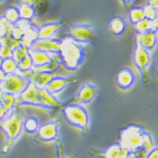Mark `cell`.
<instances>
[{
  "instance_id": "1",
  "label": "cell",
  "mask_w": 158,
  "mask_h": 158,
  "mask_svg": "<svg viewBox=\"0 0 158 158\" xmlns=\"http://www.w3.org/2000/svg\"><path fill=\"white\" fill-rule=\"evenodd\" d=\"M118 142L135 158L139 153L146 154L155 145V139L152 134L136 124H129L121 129Z\"/></svg>"
},
{
  "instance_id": "2",
  "label": "cell",
  "mask_w": 158,
  "mask_h": 158,
  "mask_svg": "<svg viewBox=\"0 0 158 158\" xmlns=\"http://www.w3.org/2000/svg\"><path fill=\"white\" fill-rule=\"evenodd\" d=\"M26 117L22 107L17 105L6 119L0 123V129L5 135V141L2 146L3 154L9 153L23 135V123Z\"/></svg>"
},
{
  "instance_id": "3",
  "label": "cell",
  "mask_w": 158,
  "mask_h": 158,
  "mask_svg": "<svg viewBox=\"0 0 158 158\" xmlns=\"http://www.w3.org/2000/svg\"><path fill=\"white\" fill-rule=\"evenodd\" d=\"M58 57L61 65L69 72L78 70L87 58L86 46L65 37L62 41Z\"/></svg>"
},
{
  "instance_id": "4",
  "label": "cell",
  "mask_w": 158,
  "mask_h": 158,
  "mask_svg": "<svg viewBox=\"0 0 158 158\" xmlns=\"http://www.w3.org/2000/svg\"><path fill=\"white\" fill-rule=\"evenodd\" d=\"M65 119L70 125L87 135L90 129V116L87 108L76 102H70L61 109Z\"/></svg>"
},
{
  "instance_id": "5",
  "label": "cell",
  "mask_w": 158,
  "mask_h": 158,
  "mask_svg": "<svg viewBox=\"0 0 158 158\" xmlns=\"http://www.w3.org/2000/svg\"><path fill=\"white\" fill-rule=\"evenodd\" d=\"M66 37L83 45H93L97 42L96 27L90 23H76L71 25L68 29Z\"/></svg>"
},
{
  "instance_id": "6",
  "label": "cell",
  "mask_w": 158,
  "mask_h": 158,
  "mask_svg": "<svg viewBox=\"0 0 158 158\" xmlns=\"http://www.w3.org/2000/svg\"><path fill=\"white\" fill-rule=\"evenodd\" d=\"M152 52L141 48L138 42H135L133 52V63L140 75V81L143 84H148L150 79V69L152 65Z\"/></svg>"
},
{
  "instance_id": "7",
  "label": "cell",
  "mask_w": 158,
  "mask_h": 158,
  "mask_svg": "<svg viewBox=\"0 0 158 158\" xmlns=\"http://www.w3.org/2000/svg\"><path fill=\"white\" fill-rule=\"evenodd\" d=\"M33 74L34 73L21 74L17 71L13 74H7L3 82L0 84V88L5 93L13 94L18 97L31 83Z\"/></svg>"
},
{
  "instance_id": "8",
  "label": "cell",
  "mask_w": 158,
  "mask_h": 158,
  "mask_svg": "<svg viewBox=\"0 0 158 158\" xmlns=\"http://www.w3.org/2000/svg\"><path fill=\"white\" fill-rule=\"evenodd\" d=\"M29 53L33 63V69L35 71L44 69H52L61 65V62L58 54L39 50L30 49Z\"/></svg>"
},
{
  "instance_id": "9",
  "label": "cell",
  "mask_w": 158,
  "mask_h": 158,
  "mask_svg": "<svg viewBox=\"0 0 158 158\" xmlns=\"http://www.w3.org/2000/svg\"><path fill=\"white\" fill-rule=\"evenodd\" d=\"M89 153L91 156L97 158H135L119 142L113 143L105 149L90 147L89 148Z\"/></svg>"
},
{
  "instance_id": "10",
  "label": "cell",
  "mask_w": 158,
  "mask_h": 158,
  "mask_svg": "<svg viewBox=\"0 0 158 158\" xmlns=\"http://www.w3.org/2000/svg\"><path fill=\"white\" fill-rule=\"evenodd\" d=\"M17 105L20 106H34L46 110L45 105L40 96V89L34 85L32 80L22 93L17 97Z\"/></svg>"
},
{
  "instance_id": "11",
  "label": "cell",
  "mask_w": 158,
  "mask_h": 158,
  "mask_svg": "<svg viewBox=\"0 0 158 158\" xmlns=\"http://www.w3.org/2000/svg\"><path fill=\"white\" fill-rule=\"evenodd\" d=\"M100 90L96 84L86 81L81 85V87L74 97V102L83 106L90 105L99 97Z\"/></svg>"
},
{
  "instance_id": "12",
  "label": "cell",
  "mask_w": 158,
  "mask_h": 158,
  "mask_svg": "<svg viewBox=\"0 0 158 158\" xmlns=\"http://www.w3.org/2000/svg\"><path fill=\"white\" fill-rule=\"evenodd\" d=\"M60 121L58 119H51L47 123L41 124L36 133L40 140L43 142H56L58 144L60 135Z\"/></svg>"
},
{
  "instance_id": "13",
  "label": "cell",
  "mask_w": 158,
  "mask_h": 158,
  "mask_svg": "<svg viewBox=\"0 0 158 158\" xmlns=\"http://www.w3.org/2000/svg\"><path fill=\"white\" fill-rule=\"evenodd\" d=\"M79 77L77 75H54L47 85L46 88L55 96L64 92L71 85L77 83Z\"/></svg>"
},
{
  "instance_id": "14",
  "label": "cell",
  "mask_w": 158,
  "mask_h": 158,
  "mask_svg": "<svg viewBox=\"0 0 158 158\" xmlns=\"http://www.w3.org/2000/svg\"><path fill=\"white\" fill-rule=\"evenodd\" d=\"M137 76L135 71L129 67H123L115 75V82L118 87L122 90L132 89L136 84Z\"/></svg>"
},
{
  "instance_id": "15",
  "label": "cell",
  "mask_w": 158,
  "mask_h": 158,
  "mask_svg": "<svg viewBox=\"0 0 158 158\" xmlns=\"http://www.w3.org/2000/svg\"><path fill=\"white\" fill-rule=\"evenodd\" d=\"M65 26H66V21L63 19L44 23L42 26H38V30H37L38 38L47 39L57 37L58 33L60 32Z\"/></svg>"
},
{
  "instance_id": "16",
  "label": "cell",
  "mask_w": 158,
  "mask_h": 158,
  "mask_svg": "<svg viewBox=\"0 0 158 158\" xmlns=\"http://www.w3.org/2000/svg\"><path fill=\"white\" fill-rule=\"evenodd\" d=\"M63 39L64 38L62 37L47 39L37 38L30 47V49H39V50L46 51L51 53L58 54Z\"/></svg>"
},
{
  "instance_id": "17",
  "label": "cell",
  "mask_w": 158,
  "mask_h": 158,
  "mask_svg": "<svg viewBox=\"0 0 158 158\" xmlns=\"http://www.w3.org/2000/svg\"><path fill=\"white\" fill-rule=\"evenodd\" d=\"M60 65L52 69H44L34 72L32 75V82L38 89H42L47 86L48 82L54 75H56Z\"/></svg>"
},
{
  "instance_id": "18",
  "label": "cell",
  "mask_w": 158,
  "mask_h": 158,
  "mask_svg": "<svg viewBox=\"0 0 158 158\" xmlns=\"http://www.w3.org/2000/svg\"><path fill=\"white\" fill-rule=\"evenodd\" d=\"M135 39L141 48L153 52L158 44V31L155 29L150 30L145 33L136 35Z\"/></svg>"
},
{
  "instance_id": "19",
  "label": "cell",
  "mask_w": 158,
  "mask_h": 158,
  "mask_svg": "<svg viewBox=\"0 0 158 158\" xmlns=\"http://www.w3.org/2000/svg\"><path fill=\"white\" fill-rule=\"evenodd\" d=\"M107 28L109 32L117 38H120L124 35L128 29V21L124 17L117 15L110 19L107 24Z\"/></svg>"
},
{
  "instance_id": "20",
  "label": "cell",
  "mask_w": 158,
  "mask_h": 158,
  "mask_svg": "<svg viewBox=\"0 0 158 158\" xmlns=\"http://www.w3.org/2000/svg\"><path fill=\"white\" fill-rule=\"evenodd\" d=\"M19 9V15L21 19H26L29 21H33L34 19L38 18V13L35 10V8L32 4L27 3H23L17 4Z\"/></svg>"
},
{
  "instance_id": "21",
  "label": "cell",
  "mask_w": 158,
  "mask_h": 158,
  "mask_svg": "<svg viewBox=\"0 0 158 158\" xmlns=\"http://www.w3.org/2000/svg\"><path fill=\"white\" fill-rule=\"evenodd\" d=\"M41 122L37 117L28 116L26 117L23 123V129L24 132L27 133L29 135H34L38 131L39 128L41 126Z\"/></svg>"
},
{
  "instance_id": "22",
  "label": "cell",
  "mask_w": 158,
  "mask_h": 158,
  "mask_svg": "<svg viewBox=\"0 0 158 158\" xmlns=\"http://www.w3.org/2000/svg\"><path fill=\"white\" fill-rule=\"evenodd\" d=\"M3 16L12 26H15L17 23L21 19L20 15H19V9H18L17 5L8 7L6 10H4Z\"/></svg>"
},
{
  "instance_id": "23",
  "label": "cell",
  "mask_w": 158,
  "mask_h": 158,
  "mask_svg": "<svg viewBox=\"0 0 158 158\" xmlns=\"http://www.w3.org/2000/svg\"><path fill=\"white\" fill-rule=\"evenodd\" d=\"M17 71L21 74H32L35 72V70L33 69L32 59L30 53L17 63Z\"/></svg>"
},
{
  "instance_id": "24",
  "label": "cell",
  "mask_w": 158,
  "mask_h": 158,
  "mask_svg": "<svg viewBox=\"0 0 158 158\" xmlns=\"http://www.w3.org/2000/svg\"><path fill=\"white\" fill-rule=\"evenodd\" d=\"M145 19L143 6H132L129 10V20L133 26Z\"/></svg>"
},
{
  "instance_id": "25",
  "label": "cell",
  "mask_w": 158,
  "mask_h": 158,
  "mask_svg": "<svg viewBox=\"0 0 158 158\" xmlns=\"http://www.w3.org/2000/svg\"><path fill=\"white\" fill-rule=\"evenodd\" d=\"M50 2H51V0H17V4L23 3L32 4L35 8V10L38 13V15L40 16L41 15L44 14L46 10L48 9V6Z\"/></svg>"
},
{
  "instance_id": "26",
  "label": "cell",
  "mask_w": 158,
  "mask_h": 158,
  "mask_svg": "<svg viewBox=\"0 0 158 158\" xmlns=\"http://www.w3.org/2000/svg\"><path fill=\"white\" fill-rule=\"evenodd\" d=\"M1 69L5 73V74H10L17 72V62L13 57L3 58L2 62Z\"/></svg>"
},
{
  "instance_id": "27",
  "label": "cell",
  "mask_w": 158,
  "mask_h": 158,
  "mask_svg": "<svg viewBox=\"0 0 158 158\" xmlns=\"http://www.w3.org/2000/svg\"><path fill=\"white\" fill-rule=\"evenodd\" d=\"M12 26L4 19L3 15H0V43L9 38Z\"/></svg>"
},
{
  "instance_id": "28",
  "label": "cell",
  "mask_w": 158,
  "mask_h": 158,
  "mask_svg": "<svg viewBox=\"0 0 158 158\" xmlns=\"http://www.w3.org/2000/svg\"><path fill=\"white\" fill-rule=\"evenodd\" d=\"M28 54H29V48L23 45L22 43H19L13 48L12 57L15 59L17 63L20 61L21 59H23L26 55Z\"/></svg>"
},
{
  "instance_id": "29",
  "label": "cell",
  "mask_w": 158,
  "mask_h": 158,
  "mask_svg": "<svg viewBox=\"0 0 158 158\" xmlns=\"http://www.w3.org/2000/svg\"><path fill=\"white\" fill-rule=\"evenodd\" d=\"M1 105L5 108V109L11 111L17 106V96L10 93H5L3 95V100L1 102Z\"/></svg>"
},
{
  "instance_id": "30",
  "label": "cell",
  "mask_w": 158,
  "mask_h": 158,
  "mask_svg": "<svg viewBox=\"0 0 158 158\" xmlns=\"http://www.w3.org/2000/svg\"><path fill=\"white\" fill-rule=\"evenodd\" d=\"M134 28L135 30L137 35L146 32V31H148L150 30L154 29L152 20L146 19V18L143 19L138 23H136L135 25H134Z\"/></svg>"
},
{
  "instance_id": "31",
  "label": "cell",
  "mask_w": 158,
  "mask_h": 158,
  "mask_svg": "<svg viewBox=\"0 0 158 158\" xmlns=\"http://www.w3.org/2000/svg\"><path fill=\"white\" fill-rule=\"evenodd\" d=\"M14 44L9 38L0 43V57L3 58L12 57Z\"/></svg>"
},
{
  "instance_id": "32",
  "label": "cell",
  "mask_w": 158,
  "mask_h": 158,
  "mask_svg": "<svg viewBox=\"0 0 158 158\" xmlns=\"http://www.w3.org/2000/svg\"><path fill=\"white\" fill-rule=\"evenodd\" d=\"M143 9H144V13H145V18L152 21L153 19L156 17V15L158 10L156 9L155 7H153L148 3H145V5L143 6Z\"/></svg>"
},
{
  "instance_id": "33",
  "label": "cell",
  "mask_w": 158,
  "mask_h": 158,
  "mask_svg": "<svg viewBox=\"0 0 158 158\" xmlns=\"http://www.w3.org/2000/svg\"><path fill=\"white\" fill-rule=\"evenodd\" d=\"M145 158H158V146L154 145L146 154Z\"/></svg>"
},
{
  "instance_id": "34",
  "label": "cell",
  "mask_w": 158,
  "mask_h": 158,
  "mask_svg": "<svg viewBox=\"0 0 158 158\" xmlns=\"http://www.w3.org/2000/svg\"><path fill=\"white\" fill-rule=\"evenodd\" d=\"M12 110H11V111H12ZM11 111H9V110L5 109L2 105H0V123L6 119L7 118L9 117V115H10V113H11Z\"/></svg>"
},
{
  "instance_id": "35",
  "label": "cell",
  "mask_w": 158,
  "mask_h": 158,
  "mask_svg": "<svg viewBox=\"0 0 158 158\" xmlns=\"http://www.w3.org/2000/svg\"><path fill=\"white\" fill-rule=\"evenodd\" d=\"M120 1H121L123 8L126 10H129L133 6L134 3L135 2V0H120Z\"/></svg>"
},
{
  "instance_id": "36",
  "label": "cell",
  "mask_w": 158,
  "mask_h": 158,
  "mask_svg": "<svg viewBox=\"0 0 158 158\" xmlns=\"http://www.w3.org/2000/svg\"><path fill=\"white\" fill-rule=\"evenodd\" d=\"M152 63H153V69H154V72H155L156 76L158 79V52L156 56L155 60L152 62Z\"/></svg>"
},
{
  "instance_id": "37",
  "label": "cell",
  "mask_w": 158,
  "mask_h": 158,
  "mask_svg": "<svg viewBox=\"0 0 158 158\" xmlns=\"http://www.w3.org/2000/svg\"><path fill=\"white\" fill-rule=\"evenodd\" d=\"M152 25H153V28L155 30H156L158 31V12L157 14H156V15L155 18L152 20Z\"/></svg>"
},
{
  "instance_id": "38",
  "label": "cell",
  "mask_w": 158,
  "mask_h": 158,
  "mask_svg": "<svg viewBox=\"0 0 158 158\" xmlns=\"http://www.w3.org/2000/svg\"><path fill=\"white\" fill-rule=\"evenodd\" d=\"M147 3H150L153 7H155L156 9L158 10V0H148Z\"/></svg>"
},
{
  "instance_id": "39",
  "label": "cell",
  "mask_w": 158,
  "mask_h": 158,
  "mask_svg": "<svg viewBox=\"0 0 158 158\" xmlns=\"http://www.w3.org/2000/svg\"><path fill=\"white\" fill-rule=\"evenodd\" d=\"M5 76H6V74H5V73L3 72V69H0V84L3 82V81L4 80V78H5Z\"/></svg>"
},
{
  "instance_id": "40",
  "label": "cell",
  "mask_w": 158,
  "mask_h": 158,
  "mask_svg": "<svg viewBox=\"0 0 158 158\" xmlns=\"http://www.w3.org/2000/svg\"><path fill=\"white\" fill-rule=\"evenodd\" d=\"M3 95H4V92H3V90H1V88H0V105H1V102H2V100H3Z\"/></svg>"
},
{
  "instance_id": "41",
  "label": "cell",
  "mask_w": 158,
  "mask_h": 158,
  "mask_svg": "<svg viewBox=\"0 0 158 158\" xmlns=\"http://www.w3.org/2000/svg\"><path fill=\"white\" fill-rule=\"evenodd\" d=\"M2 62H3V58L0 57V69H1V66H2Z\"/></svg>"
},
{
  "instance_id": "42",
  "label": "cell",
  "mask_w": 158,
  "mask_h": 158,
  "mask_svg": "<svg viewBox=\"0 0 158 158\" xmlns=\"http://www.w3.org/2000/svg\"><path fill=\"white\" fill-rule=\"evenodd\" d=\"M7 0H0V4H1V3H5V2H6Z\"/></svg>"
},
{
  "instance_id": "43",
  "label": "cell",
  "mask_w": 158,
  "mask_h": 158,
  "mask_svg": "<svg viewBox=\"0 0 158 158\" xmlns=\"http://www.w3.org/2000/svg\"><path fill=\"white\" fill-rule=\"evenodd\" d=\"M59 158H68V157H66V156H59Z\"/></svg>"
}]
</instances>
